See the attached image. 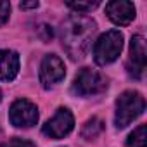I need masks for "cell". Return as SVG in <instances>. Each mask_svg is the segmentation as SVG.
<instances>
[{
	"label": "cell",
	"mask_w": 147,
	"mask_h": 147,
	"mask_svg": "<svg viewBox=\"0 0 147 147\" xmlns=\"http://www.w3.org/2000/svg\"><path fill=\"white\" fill-rule=\"evenodd\" d=\"M97 31L95 21L83 14H73L67 18L61 30L62 47L73 61H80L87 55L92 47L94 35Z\"/></svg>",
	"instance_id": "1"
},
{
	"label": "cell",
	"mask_w": 147,
	"mask_h": 147,
	"mask_svg": "<svg viewBox=\"0 0 147 147\" xmlns=\"http://www.w3.org/2000/svg\"><path fill=\"white\" fill-rule=\"evenodd\" d=\"M144 109H145V100L138 92L133 90L123 92L116 100V116H114L116 128L128 126L133 119H137L144 113Z\"/></svg>",
	"instance_id": "2"
},
{
	"label": "cell",
	"mask_w": 147,
	"mask_h": 147,
	"mask_svg": "<svg viewBox=\"0 0 147 147\" xmlns=\"http://www.w3.org/2000/svg\"><path fill=\"white\" fill-rule=\"evenodd\" d=\"M123 49V35L118 30L106 31L104 35L99 36L94 47V59L99 66H106L114 62Z\"/></svg>",
	"instance_id": "3"
},
{
	"label": "cell",
	"mask_w": 147,
	"mask_h": 147,
	"mask_svg": "<svg viewBox=\"0 0 147 147\" xmlns=\"http://www.w3.org/2000/svg\"><path fill=\"white\" fill-rule=\"evenodd\" d=\"M106 87H107L106 76L102 73L90 69V67H83L75 76V82H73V92L80 97L100 94L102 90H106Z\"/></svg>",
	"instance_id": "4"
},
{
	"label": "cell",
	"mask_w": 147,
	"mask_h": 147,
	"mask_svg": "<svg viewBox=\"0 0 147 147\" xmlns=\"http://www.w3.org/2000/svg\"><path fill=\"white\" fill-rule=\"evenodd\" d=\"M9 119L18 128H31L38 121V109L28 99H18L11 106Z\"/></svg>",
	"instance_id": "5"
},
{
	"label": "cell",
	"mask_w": 147,
	"mask_h": 147,
	"mask_svg": "<svg viewBox=\"0 0 147 147\" xmlns=\"http://www.w3.org/2000/svg\"><path fill=\"white\" fill-rule=\"evenodd\" d=\"M75 128V118L66 107H59L57 113L43 125V133L50 138H64Z\"/></svg>",
	"instance_id": "6"
},
{
	"label": "cell",
	"mask_w": 147,
	"mask_h": 147,
	"mask_svg": "<svg viewBox=\"0 0 147 147\" xmlns=\"http://www.w3.org/2000/svg\"><path fill=\"white\" fill-rule=\"evenodd\" d=\"M64 76H66L64 62L54 54L45 55L42 64H40V83H42V87L50 88V87L57 85L59 82H62Z\"/></svg>",
	"instance_id": "7"
},
{
	"label": "cell",
	"mask_w": 147,
	"mask_h": 147,
	"mask_svg": "<svg viewBox=\"0 0 147 147\" xmlns=\"http://www.w3.org/2000/svg\"><path fill=\"white\" fill-rule=\"evenodd\" d=\"M145 40L140 35L131 36L130 42V57L126 62V69H128V75L135 80H140L144 76V71H145Z\"/></svg>",
	"instance_id": "8"
},
{
	"label": "cell",
	"mask_w": 147,
	"mask_h": 147,
	"mask_svg": "<svg viewBox=\"0 0 147 147\" xmlns=\"http://www.w3.org/2000/svg\"><path fill=\"white\" fill-rule=\"evenodd\" d=\"M106 14L114 24L126 26L135 18V5L126 0H114V2L106 4Z\"/></svg>",
	"instance_id": "9"
},
{
	"label": "cell",
	"mask_w": 147,
	"mask_h": 147,
	"mask_svg": "<svg viewBox=\"0 0 147 147\" xmlns=\"http://www.w3.org/2000/svg\"><path fill=\"white\" fill-rule=\"evenodd\" d=\"M19 73V55L14 50L0 49V82H12Z\"/></svg>",
	"instance_id": "10"
},
{
	"label": "cell",
	"mask_w": 147,
	"mask_h": 147,
	"mask_svg": "<svg viewBox=\"0 0 147 147\" xmlns=\"http://www.w3.org/2000/svg\"><path fill=\"white\" fill-rule=\"evenodd\" d=\"M126 145L128 147H145L147 145V135H145V125H138L130 137L126 138Z\"/></svg>",
	"instance_id": "11"
},
{
	"label": "cell",
	"mask_w": 147,
	"mask_h": 147,
	"mask_svg": "<svg viewBox=\"0 0 147 147\" xmlns=\"http://www.w3.org/2000/svg\"><path fill=\"white\" fill-rule=\"evenodd\" d=\"M102 128H104V125H102V121L99 119V118H92V119H88L85 125H83V130H82V137L83 138H95L100 131H102Z\"/></svg>",
	"instance_id": "12"
},
{
	"label": "cell",
	"mask_w": 147,
	"mask_h": 147,
	"mask_svg": "<svg viewBox=\"0 0 147 147\" xmlns=\"http://www.w3.org/2000/svg\"><path fill=\"white\" fill-rule=\"evenodd\" d=\"M99 4L100 2H97V0H95V2H67V7L75 9L78 12H90L95 7H99Z\"/></svg>",
	"instance_id": "13"
},
{
	"label": "cell",
	"mask_w": 147,
	"mask_h": 147,
	"mask_svg": "<svg viewBox=\"0 0 147 147\" xmlns=\"http://www.w3.org/2000/svg\"><path fill=\"white\" fill-rule=\"evenodd\" d=\"M2 147H36V145L30 140H24V138H11Z\"/></svg>",
	"instance_id": "14"
},
{
	"label": "cell",
	"mask_w": 147,
	"mask_h": 147,
	"mask_svg": "<svg viewBox=\"0 0 147 147\" xmlns=\"http://www.w3.org/2000/svg\"><path fill=\"white\" fill-rule=\"evenodd\" d=\"M11 14V4L9 2H0V26H2Z\"/></svg>",
	"instance_id": "15"
},
{
	"label": "cell",
	"mask_w": 147,
	"mask_h": 147,
	"mask_svg": "<svg viewBox=\"0 0 147 147\" xmlns=\"http://www.w3.org/2000/svg\"><path fill=\"white\" fill-rule=\"evenodd\" d=\"M38 2H28V4H21V9H36Z\"/></svg>",
	"instance_id": "16"
},
{
	"label": "cell",
	"mask_w": 147,
	"mask_h": 147,
	"mask_svg": "<svg viewBox=\"0 0 147 147\" xmlns=\"http://www.w3.org/2000/svg\"><path fill=\"white\" fill-rule=\"evenodd\" d=\"M0 100H2V92H0Z\"/></svg>",
	"instance_id": "17"
}]
</instances>
